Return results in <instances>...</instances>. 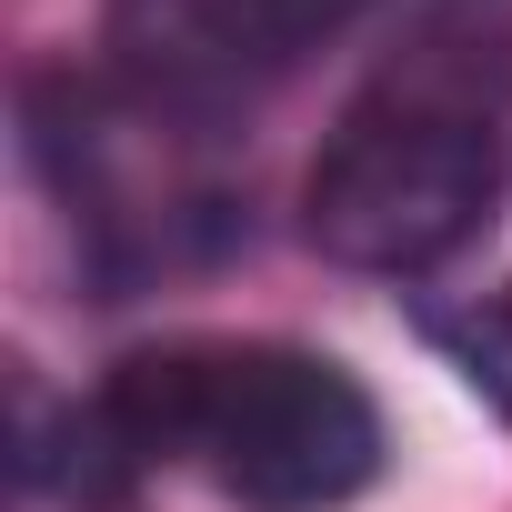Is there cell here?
<instances>
[{"instance_id":"3","label":"cell","mask_w":512,"mask_h":512,"mask_svg":"<svg viewBox=\"0 0 512 512\" xmlns=\"http://www.w3.org/2000/svg\"><path fill=\"white\" fill-rule=\"evenodd\" d=\"M201 131H211V111H191L131 71L101 91L71 81L61 101H41V161L111 272L181 262V251L231 231V191L201 171Z\"/></svg>"},{"instance_id":"1","label":"cell","mask_w":512,"mask_h":512,"mask_svg":"<svg viewBox=\"0 0 512 512\" xmlns=\"http://www.w3.org/2000/svg\"><path fill=\"white\" fill-rule=\"evenodd\" d=\"M131 462L201 472L241 512H332L382 472L372 392L292 342H161L101 392Z\"/></svg>"},{"instance_id":"2","label":"cell","mask_w":512,"mask_h":512,"mask_svg":"<svg viewBox=\"0 0 512 512\" xmlns=\"http://www.w3.org/2000/svg\"><path fill=\"white\" fill-rule=\"evenodd\" d=\"M502 181H512L502 111L452 71H392L322 141L302 181V231L342 272L422 282L462 241H482V221L502 211Z\"/></svg>"}]
</instances>
